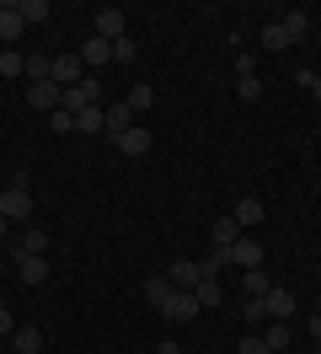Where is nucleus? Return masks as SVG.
Segmentation results:
<instances>
[{"label": "nucleus", "mask_w": 321, "mask_h": 354, "mask_svg": "<svg viewBox=\"0 0 321 354\" xmlns=\"http://www.w3.org/2000/svg\"><path fill=\"white\" fill-rule=\"evenodd\" d=\"M0 215H6L11 225L32 221V177H27V172H17L6 188H0Z\"/></svg>", "instance_id": "obj_1"}, {"label": "nucleus", "mask_w": 321, "mask_h": 354, "mask_svg": "<svg viewBox=\"0 0 321 354\" xmlns=\"http://www.w3.org/2000/svg\"><path fill=\"white\" fill-rule=\"evenodd\" d=\"M81 108H102V81L97 75H86L81 86L64 91V113H81Z\"/></svg>", "instance_id": "obj_2"}, {"label": "nucleus", "mask_w": 321, "mask_h": 354, "mask_svg": "<svg viewBox=\"0 0 321 354\" xmlns=\"http://www.w3.org/2000/svg\"><path fill=\"white\" fill-rule=\"evenodd\" d=\"M59 91H70V86H81L86 81V65H81V54H54V75H48Z\"/></svg>", "instance_id": "obj_3"}, {"label": "nucleus", "mask_w": 321, "mask_h": 354, "mask_svg": "<svg viewBox=\"0 0 321 354\" xmlns=\"http://www.w3.org/2000/svg\"><path fill=\"white\" fill-rule=\"evenodd\" d=\"M161 317H166V322H193V317H198V295H193V290H171L166 301H161Z\"/></svg>", "instance_id": "obj_4"}, {"label": "nucleus", "mask_w": 321, "mask_h": 354, "mask_svg": "<svg viewBox=\"0 0 321 354\" xmlns=\"http://www.w3.org/2000/svg\"><path fill=\"white\" fill-rule=\"evenodd\" d=\"M27 108H32V113H59V108H64V91L54 86V81H32V91H27Z\"/></svg>", "instance_id": "obj_5"}, {"label": "nucleus", "mask_w": 321, "mask_h": 354, "mask_svg": "<svg viewBox=\"0 0 321 354\" xmlns=\"http://www.w3.org/2000/svg\"><path fill=\"white\" fill-rule=\"evenodd\" d=\"M102 129L113 134V140H118L124 129H134V108H128L124 97H118V102H107V108H102Z\"/></svg>", "instance_id": "obj_6"}, {"label": "nucleus", "mask_w": 321, "mask_h": 354, "mask_svg": "<svg viewBox=\"0 0 321 354\" xmlns=\"http://www.w3.org/2000/svg\"><path fill=\"white\" fill-rule=\"evenodd\" d=\"M97 38H102V44H118V38H124V11H118V6H102V11H97Z\"/></svg>", "instance_id": "obj_7"}, {"label": "nucleus", "mask_w": 321, "mask_h": 354, "mask_svg": "<svg viewBox=\"0 0 321 354\" xmlns=\"http://www.w3.org/2000/svg\"><path fill=\"white\" fill-rule=\"evenodd\" d=\"M166 279H171V290H193L198 279H204V268L193 263V258H177V263L166 268Z\"/></svg>", "instance_id": "obj_8"}, {"label": "nucleus", "mask_w": 321, "mask_h": 354, "mask_svg": "<svg viewBox=\"0 0 321 354\" xmlns=\"http://www.w3.org/2000/svg\"><path fill=\"white\" fill-rule=\"evenodd\" d=\"M241 236H246V231L235 225V215H220V221L209 225V242H214V247H235Z\"/></svg>", "instance_id": "obj_9"}, {"label": "nucleus", "mask_w": 321, "mask_h": 354, "mask_svg": "<svg viewBox=\"0 0 321 354\" xmlns=\"http://www.w3.org/2000/svg\"><path fill=\"white\" fill-rule=\"evenodd\" d=\"M113 145H118L124 156H145V151H150V129H145V124H134V129H124Z\"/></svg>", "instance_id": "obj_10"}, {"label": "nucleus", "mask_w": 321, "mask_h": 354, "mask_svg": "<svg viewBox=\"0 0 321 354\" xmlns=\"http://www.w3.org/2000/svg\"><path fill=\"white\" fill-rule=\"evenodd\" d=\"M262 306H268V317H273V322H289V311H295V295L273 285L268 295H262Z\"/></svg>", "instance_id": "obj_11"}, {"label": "nucleus", "mask_w": 321, "mask_h": 354, "mask_svg": "<svg viewBox=\"0 0 321 354\" xmlns=\"http://www.w3.org/2000/svg\"><path fill=\"white\" fill-rule=\"evenodd\" d=\"M17 279L21 285H43V279H48V258H27V252H21L17 258Z\"/></svg>", "instance_id": "obj_12"}, {"label": "nucleus", "mask_w": 321, "mask_h": 354, "mask_svg": "<svg viewBox=\"0 0 321 354\" xmlns=\"http://www.w3.org/2000/svg\"><path fill=\"white\" fill-rule=\"evenodd\" d=\"M107 59H113V44H102V38H97V32H91V38H86L81 44V65H107Z\"/></svg>", "instance_id": "obj_13"}, {"label": "nucleus", "mask_w": 321, "mask_h": 354, "mask_svg": "<svg viewBox=\"0 0 321 354\" xmlns=\"http://www.w3.org/2000/svg\"><path fill=\"white\" fill-rule=\"evenodd\" d=\"M231 215H235V225H241V231H246V225H262V215H268V209H262V199H252V194H246V199L235 204Z\"/></svg>", "instance_id": "obj_14"}, {"label": "nucleus", "mask_w": 321, "mask_h": 354, "mask_svg": "<svg viewBox=\"0 0 321 354\" xmlns=\"http://www.w3.org/2000/svg\"><path fill=\"white\" fill-rule=\"evenodd\" d=\"M241 279H246V285H241V295H252V301H262V295L273 290V279H268V268H246Z\"/></svg>", "instance_id": "obj_15"}, {"label": "nucleus", "mask_w": 321, "mask_h": 354, "mask_svg": "<svg viewBox=\"0 0 321 354\" xmlns=\"http://www.w3.org/2000/svg\"><path fill=\"white\" fill-rule=\"evenodd\" d=\"M193 295H198V311H214L220 301H225V290H220V279H198V285H193Z\"/></svg>", "instance_id": "obj_16"}, {"label": "nucleus", "mask_w": 321, "mask_h": 354, "mask_svg": "<svg viewBox=\"0 0 321 354\" xmlns=\"http://www.w3.org/2000/svg\"><path fill=\"white\" fill-rule=\"evenodd\" d=\"M17 11H21V22H27V27H38V22L54 17V6H48V0H17Z\"/></svg>", "instance_id": "obj_17"}, {"label": "nucleus", "mask_w": 321, "mask_h": 354, "mask_svg": "<svg viewBox=\"0 0 321 354\" xmlns=\"http://www.w3.org/2000/svg\"><path fill=\"white\" fill-rule=\"evenodd\" d=\"M11 344H17V354H43V333L38 328H17Z\"/></svg>", "instance_id": "obj_18"}, {"label": "nucleus", "mask_w": 321, "mask_h": 354, "mask_svg": "<svg viewBox=\"0 0 321 354\" xmlns=\"http://www.w3.org/2000/svg\"><path fill=\"white\" fill-rule=\"evenodd\" d=\"M21 252H27V258H48V231L27 225V236H21Z\"/></svg>", "instance_id": "obj_19"}, {"label": "nucleus", "mask_w": 321, "mask_h": 354, "mask_svg": "<svg viewBox=\"0 0 321 354\" xmlns=\"http://www.w3.org/2000/svg\"><path fill=\"white\" fill-rule=\"evenodd\" d=\"M284 38H289V44H300V38H305V32H311V17H305V11H289V17H284Z\"/></svg>", "instance_id": "obj_20"}, {"label": "nucleus", "mask_w": 321, "mask_h": 354, "mask_svg": "<svg viewBox=\"0 0 321 354\" xmlns=\"http://www.w3.org/2000/svg\"><path fill=\"white\" fill-rule=\"evenodd\" d=\"M166 295H171V279H166V274H150V279H145V301L161 311V301H166Z\"/></svg>", "instance_id": "obj_21"}, {"label": "nucleus", "mask_w": 321, "mask_h": 354, "mask_svg": "<svg viewBox=\"0 0 321 354\" xmlns=\"http://www.w3.org/2000/svg\"><path fill=\"white\" fill-rule=\"evenodd\" d=\"M235 91H241L246 102H257V97H262V81H257V70H235Z\"/></svg>", "instance_id": "obj_22"}, {"label": "nucleus", "mask_w": 321, "mask_h": 354, "mask_svg": "<svg viewBox=\"0 0 321 354\" xmlns=\"http://www.w3.org/2000/svg\"><path fill=\"white\" fill-rule=\"evenodd\" d=\"M124 102H128V108H134V113H150V108H155V91H150V86H145V81H139V86L128 91Z\"/></svg>", "instance_id": "obj_23"}, {"label": "nucleus", "mask_w": 321, "mask_h": 354, "mask_svg": "<svg viewBox=\"0 0 321 354\" xmlns=\"http://www.w3.org/2000/svg\"><path fill=\"white\" fill-rule=\"evenodd\" d=\"M262 344H268L273 354H284V349H289V322H273V328L262 333Z\"/></svg>", "instance_id": "obj_24"}, {"label": "nucleus", "mask_w": 321, "mask_h": 354, "mask_svg": "<svg viewBox=\"0 0 321 354\" xmlns=\"http://www.w3.org/2000/svg\"><path fill=\"white\" fill-rule=\"evenodd\" d=\"M75 129L81 134H102V108H81L75 113Z\"/></svg>", "instance_id": "obj_25"}, {"label": "nucleus", "mask_w": 321, "mask_h": 354, "mask_svg": "<svg viewBox=\"0 0 321 354\" xmlns=\"http://www.w3.org/2000/svg\"><path fill=\"white\" fill-rule=\"evenodd\" d=\"M113 59H118V65H134V59H139V44H134V38H118V44H113Z\"/></svg>", "instance_id": "obj_26"}, {"label": "nucleus", "mask_w": 321, "mask_h": 354, "mask_svg": "<svg viewBox=\"0 0 321 354\" xmlns=\"http://www.w3.org/2000/svg\"><path fill=\"white\" fill-rule=\"evenodd\" d=\"M262 48H268V54H284V48H289V38H284V27H262Z\"/></svg>", "instance_id": "obj_27"}, {"label": "nucleus", "mask_w": 321, "mask_h": 354, "mask_svg": "<svg viewBox=\"0 0 321 354\" xmlns=\"http://www.w3.org/2000/svg\"><path fill=\"white\" fill-rule=\"evenodd\" d=\"M48 129H54V134H70V129H75V113H48Z\"/></svg>", "instance_id": "obj_28"}, {"label": "nucleus", "mask_w": 321, "mask_h": 354, "mask_svg": "<svg viewBox=\"0 0 321 354\" xmlns=\"http://www.w3.org/2000/svg\"><path fill=\"white\" fill-rule=\"evenodd\" d=\"M27 70V54H0V75H21Z\"/></svg>", "instance_id": "obj_29"}, {"label": "nucleus", "mask_w": 321, "mask_h": 354, "mask_svg": "<svg viewBox=\"0 0 321 354\" xmlns=\"http://www.w3.org/2000/svg\"><path fill=\"white\" fill-rule=\"evenodd\" d=\"M241 354H273V349H268L262 338H252V333H246V338H241Z\"/></svg>", "instance_id": "obj_30"}, {"label": "nucleus", "mask_w": 321, "mask_h": 354, "mask_svg": "<svg viewBox=\"0 0 321 354\" xmlns=\"http://www.w3.org/2000/svg\"><path fill=\"white\" fill-rule=\"evenodd\" d=\"M295 86H300V91H311V86H316V70H311V65L295 70Z\"/></svg>", "instance_id": "obj_31"}, {"label": "nucleus", "mask_w": 321, "mask_h": 354, "mask_svg": "<svg viewBox=\"0 0 321 354\" xmlns=\"http://www.w3.org/2000/svg\"><path fill=\"white\" fill-rule=\"evenodd\" d=\"M262 317H268V306H262V301H252V295H246V322H262Z\"/></svg>", "instance_id": "obj_32"}, {"label": "nucleus", "mask_w": 321, "mask_h": 354, "mask_svg": "<svg viewBox=\"0 0 321 354\" xmlns=\"http://www.w3.org/2000/svg\"><path fill=\"white\" fill-rule=\"evenodd\" d=\"M0 333H6V338L17 333V317H11V306H0Z\"/></svg>", "instance_id": "obj_33"}, {"label": "nucleus", "mask_w": 321, "mask_h": 354, "mask_svg": "<svg viewBox=\"0 0 321 354\" xmlns=\"http://www.w3.org/2000/svg\"><path fill=\"white\" fill-rule=\"evenodd\" d=\"M311 338L321 344V311H311Z\"/></svg>", "instance_id": "obj_34"}, {"label": "nucleus", "mask_w": 321, "mask_h": 354, "mask_svg": "<svg viewBox=\"0 0 321 354\" xmlns=\"http://www.w3.org/2000/svg\"><path fill=\"white\" fill-rule=\"evenodd\" d=\"M155 354H182V349H177V344H171V338H166V344H161V349H155Z\"/></svg>", "instance_id": "obj_35"}, {"label": "nucleus", "mask_w": 321, "mask_h": 354, "mask_svg": "<svg viewBox=\"0 0 321 354\" xmlns=\"http://www.w3.org/2000/svg\"><path fill=\"white\" fill-rule=\"evenodd\" d=\"M6 231H11V221H6V215H0V242H6Z\"/></svg>", "instance_id": "obj_36"}, {"label": "nucleus", "mask_w": 321, "mask_h": 354, "mask_svg": "<svg viewBox=\"0 0 321 354\" xmlns=\"http://www.w3.org/2000/svg\"><path fill=\"white\" fill-rule=\"evenodd\" d=\"M311 97H316V102H321V75H316V86H311Z\"/></svg>", "instance_id": "obj_37"}, {"label": "nucleus", "mask_w": 321, "mask_h": 354, "mask_svg": "<svg viewBox=\"0 0 321 354\" xmlns=\"http://www.w3.org/2000/svg\"><path fill=\"white\" fill-rule=\"evenodd\" d=\"M316 311H321V301H316Z\"/></svg>", "instance_id": "obj_38"}, {"label": "nucleus", "mask_w": 321, "mask_h": 354, "mask_svg": "<svg viewBox=\"0 0 321 354\" xmlns=\"http://www.w3.org/2000/svg\"><path fill=\"white\" fill-rule=\"evenodd\" d=\"M316 354H321V344H316Z\"/></svg>", "instance_id": "obj_39"}]
</instances>
